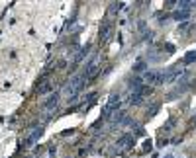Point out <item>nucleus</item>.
I'll return each instance as SVG.
<instances>
[{
    "instance_id": "423d86ee",
    "label": "nucleus",
    "mask_w": 196,
    "mask_h": 158,
    "mask_svg": "<svg viewBox=\"0 0 196 158\" xmlns=\"http://www.w3.org/2000/svg\"><path fill=\"white\" fill-rule=\"evenodd\" d=\"M181 72H182L181 66H173L169 72H165V74H167V80H165V82H174V80L178 78V74H181Z\"/></svg>"
},
{
    "instance_id": "1a4fd4ad",
    "label": "nucleus",
    "mask_w": 196,
    "mask_h": 158,
    "mask_svg": "<svg viewBox=\"0 0 196 158\" xmlns=\"http://www.w3.org/2000/svg\"><path fill=\"white\" fill-rule=\"evenodd\" d=\"M41 133H43V129H41V127H39V129H35V131H33L32 135L26 139V144H33V143H35V141L41 137Z\"/></svg>"
},
{
    "instance_id": "0eeeda50",
    "label": "nucleus",
    "mask_w": 196,
    "mask_h": 158,
    "mask_svg": "<svg viewBox=\"0 0 196 158\" xmlns=\"http://www.w3.org/2000/svg\"><path fill=\"white\" fill-rule=\"evenodd\" d=\"M96 72H98V57H96V59H94L88 66H86V72H85V74H86V78H92Z\"/></svg>"
},
{
    "instance_id": "6ab92c4d",
    "label": "nucleus",
    "mask_w": 196,
    "mask_h": 158,
    "mask_svg": "<svg viewBox=\"0 0 196 158\" xmlns=\"http://www.w3.org/2000/svg\"><path fill=\"white\" fill-rule=\"evenodd\" d=\"M192 123H194V125H196V113H194V117H192Z\"/></svg>"
},
{
    "instance_id": "6e6552de",
    "label": "nucleus",
    "mask_w": 196,
    "mask_h": 158,
    "mask_svg": "<svg viewBox=\"0 0 196 158\" xmlns=\"http://www.w3.org/2000/svg\"><path fill=\"white\" fill-rule=\"evenodd\" d=\"M188 16H190V10H177L173 14V20L174 22H182V20H188Z\"/></svg>"
},
{
    "instance_id": "4468645a",
    "label": "nucleus",
    "mask_w": 196,
    "mask_h": 158,
    "mask_svg": "<svg viewBox=\"0 0 196 158\" xmlns=\"http://www.w3.org/2000/svg\"><path fill=\"white\" fill-rule=\"evenodd\" d=\"M130 90H133V94L139 92V90H141V80H137V78H135V80H131L130 82Z\"/></svg>"
},
{
    "instance_id": "f8f14e48",
    "label": "nucleus",
    "mask_w": 196,
    "mask_h": 158,
    "mask_svg": "<svg viewBox=\"0 0 196 158\" xmlns=\"http://www.w3.org/2000/svg\"><path fill=\"white\" fill-rule=\"evenodd\" d=\"M88 49H90V47H88V45H86V47H82V49H81V51H78V55H77V57H75V63H81V61H82V59H85V57H86V55H88Z\"/></svg>"
},
{
    "instance_id": "f03ea898",
    "label": "nucleus",
    "mask_w": 196,
    "mask_h": 158,
    "mask_svg": "<svg viewBox=\"0 0 196 158\" xmlns=\"http://www.w3.org/2000/svg\"><path fill=\"white\" fill-rule=\"evenodd\" d=\"M118 107H120V96L112 94L110 100H108V103H106V107H104V117H108L110 113H116Z\"/></svg>"
},
{
    "instance_id": "f257e3e1",
    "label": "nucleus",
    "mask_w": 196,
    "mask_h": 158,
    "mask_svg": "<svg viewBox=\"0 0 196 158\" xmlns=\"http://www.w3.org/2000/svg\"><path fill=\"white\" fill-rule=\"evenodd\" d=\"M88 80L86 78V74H78V76H75L73 80H71V84H69V88H67V92H69V96H77L78 92H81L82 88H85V82Z\"/></svg>"
},
{
    "instance_id": "a211bd4d",
    "label": "nucleus",
    "mask_w": 196,
    "mask_h": 158,
    "mask_svg": "<svg viewBox=\"0 0 196 158\" xmlns=\"http://www.w3.org/2000/svg\"><path fill=\"white\" fill-rule=\"evenodd\" d=\"M122 6H124V4H112V12H116V10H122Z\"/></svg>"
},
{
    "instance_id": "39448f33",
    "label": "nucleus",
    "mask_w": 196,
    "mask_h": 158,
    "mask_svg": "<svg viewBox=\"0 0 196 158\" xmlns=\"http://www.w3.org/2000/svg\"><path fill=\"white\" fill-rule=\"evenodd\" d=\"M110 31H112V22H102V26H100V39H108L110 37Z\"/></svg>"
},
{
    "instance_id": "7ed1b4c3",
    "label": "nucleus",
    "mask_w": 196,
    "mask_h": 158,
    "mask_svg": "<svg viewBox=\"0 0 196 158\" xmlns=\"http://www.w3.org/2000/svg\"><path fill=\"white\" fill-rule=\"evenodd\" d=\"M145 80H147L149 84L161 86V84L167 80V74H165V72H145Z\"/></svg>"
},
{
    "instance_id": "f3484780",
    "label": "nucleus",
    "mask_w": 196,
    "mask_h": 158,
    "mask_svg": "<svg viewBox=\"0 0 196 158\" xmlns=\"http://www.w3.org/2000/svg\"><path fill=\"white\" fill-rule=\"evenodd\" d=\"M143 68H145V63H137L135 66H133V70H135V72H141Z\"/></svg>"
},
{
    "instance_id": "9d476101",
    "label": "nucleus",
    "mask_w": 196,
    "mask_h": 158,
    "mask_svg": "<svg viewBox=\"0 0 196 158\" xmlns=\"http://www.w3.org/2000/svg\"><path fill=\"white\" fill-rule=\"evenodd\" d=\"M57 102H59V92H55V94H51V96H49V100L43 103V106L47 107V109H51L53 106H57Z\"/></svg>"
},
{
    "instance_id": "2eb2a0df",
    "label": "nucleus",
    "mask_w": 196,
    "mask_h": 158,
    "mask_svg": "<svg viewBox=\"0 0 196 158\" xmlns=\"http://www.w3.org/2000/svg\"><path fill=\"white\" fill-rule=\"evenodd\" d=\"M178 6H181V10H190V6H194V2H188V0H182V2H178Z\"/></svg>"
},
{
    "instance_id": "9b49d317",
    "label": "nucleus",
    "mask_w": 196,
    "mask_h": 158,
    "mask_svg": "<svg viewBox=\"0 0 196 158\" xmlns=\"http://www.w3.org/2000/svg\"><path fill=\"white\" fill-rule=\"evenodd\" d=\"M141 100H143V94H141V92H135V94H131L130 103H131V106H139V103H141Z\"/></svg>"
},
{
    "instance_id": "20e7f679",
    "label": "nucleus",
    "mask_w": 196,
    "mask_h": 158,
    "mask_svg": "<svg viewBox=\"0 0 196 158\" xmlns=\"http://www.w3.org/2000/svg\"><path fill=\"white\" fill-rule=\"evenodd\" d=\"M116 147H118V150H128L130 147H133V137H131V135L120 137L118 143H116Z\"/></svg>"
},
{
    "instance_id": "ddd939ff",
    "label": "nucleus",
    "mask_w": 196,
    "mask_h": 158,
    "mask_svg": "<svg viewBox=\"0 0 196 158\" xmlns=\"http://www.w3.org/2000/svg\"><path fill=\"white\" fill-rule=\"evenodd\" d=\"M194 61H196V51H190L188 55H186L184 59H182V63H184V65H192Z\"/></svg>"
},
{
    "instance_id": "dca6fc26",
    "label": "nucleus",
    "mask_w": 196,
    "mask_h": 158,
    "mask_svg": "<svg viewBox=\"0 0 196 158\" xmlns=\"http://www.w3.org/2000/svg\"><path fill=\"white\" fill-rule=\"evenodd\" d=\"M49 90H51V84H45V86H41L37 92H39V94H45V92H49Z\"/></svg>"
}]
</instances>
